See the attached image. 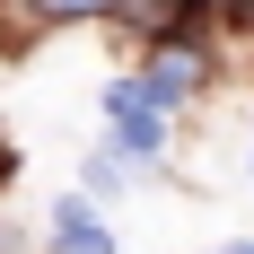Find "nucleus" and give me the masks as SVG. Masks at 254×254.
<instances>
[{"label":"nucleus","mask_w":254,"mask_h":254,"mask_svg":"<svg viewBox=\"0 0 254 254\" xmlns=\"http://www.w3.org/2000/svg\"><path fill=\"white\" fill-rule=\"evenodd\" d=\"M193 79H202V53H193V44H158V53H149V79H140V88L167 105V97H184Z\"/></svg>","instance_id":"nucleus-1"},{"label":"nucleus","mask_w":254,"mask_h":254,"mask_svg":"<svg viewBox=\"0 0 254 254\" xmlns=\"http://www.w3.org/2000/svg\"><path fill=\"white\" fill-rule=\"evenodd\" d=\"M193 9H202V0H114V18H123L131 35H176Z\"/></svg>","instance_id":"nucleus-2"},{"label":"nucleus","mask_w":254,"mask_h":254,"mask_svg":"<svg viewBox=\"0 0 254 254\" xmlns=\"http://www.w3.org/2000/svg\"><path fill=\"white\" fill-rule=\"evenodd\" d=\"M114 123H123V131H114V149H123V158H158V105H140V114H114Z\"/></svg>","instance_id":"nucleus-3"},{"label":"nucleus","mask_w":254,"mask_h":254,"mask_svg":"<svg viewBox=\"0 0 254 254\" xmlns=\"http://www.w3.org/2000/svg\"><path fill=\"white\" fill-rule=\"evenodd\" d=\"M62 254H114V246H105V228H88V210H62Z\"/></svg>","instance_id":"nucleus-4"},{"label":"nucleus","mask_w":254,"mask_h":254,"mask_svg":"<svg viewBox=\"0 0 254 254\" xmlns=\"http://www.w3.org/2000/svg\"><path fill=\"white\" fill-rule=\"evenodd\" d=\"M44 26H70V18H114V0H26Z\"/></svg>","instance_id":"nucleus-5"},{"label":"nucleus","mask_w":254,"mask_h":254,"mask_svg":"<svg viewBox=\"0 0 254 254\" xmlns=\"http://www.w3.org/2000/svg\"><path fill=\"white\" fill-rule=\"evenodd\" d=\"M237 18H246V26H254V0H237Z\"/></svg>","instance_id":"nucleus-6"},{"label":"nucleus","mask_w":254,"mask_h":254,"mask_svg":"<svg viewBox=\"0 0 254 254\" xmlns=\"http://www.w3.org/2000/svg\"><path fill=\"white\" fill-rule=\"evenodd\" d=\"M237 254H254V246H237Z\"/></svg>","instance_id":"nucleus-7"}]
</instances>
